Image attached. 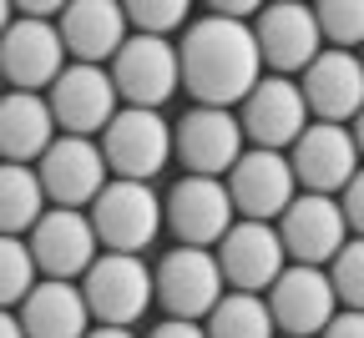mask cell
<instances>
[{
    "label": "cell",
    "instance_id": "18",
    "mask_svg": "<svg viewBox=\"0 0 364 338\" xmlns=\"http://www.w3.org/2000/svg\"><path fill=\"white\" fill-rule=\"evenodd\" d=\"M284 157L294 167L299 192H318V197H339L349 187V177L359 172V152L349 141V126H329V121H309Z\"/></svg>",
    "mask_w": 364,
    "mask_h": 338
},
{
    "label": "cell",
    "instance_id": "4",
    "mask_svg": "<svg viewBox=\"0 0 364 338\" xmlns=\"http://www.w3.org/2000/svg\"><path fill=\"white\" fill-rule=\"evenodd\" d=\"M76 288L91 323L102 328H136L152 308V268L127 253H97V263L81 273Z\"/></svg>",
    "mask_w": 364,
    "mask_h": 338
},
{
    "label": "cell",
    "instance_id": "17",
    "mask_svg": "<svg viewBox=\"0 0 364 338\" xmlns=\"http://www.w3.org/2000/svg\"><path fill=\"white\" fill-rule=\"evenodd\" d=\"M213 258H218L228 293H253V298H263L273 288V278L289 268V258L279 248V232L268 222H233L223 232V243L213 248Z\"/></svg>",
    "mask_w": 364,
    "mask_h": 338
},
{
    "label": "cell",
    "instance_id": "15",
    "mask_svg": "<svg viewBox=\"0 0 364 338\" xmlns=\"http://www.w3.org/2000/svg\"><path fill=\"white\" fill-rule=\"evenodd\" d=\"M61 71H66V51H61L56 21L16 16L6 26V36H0V81H6V91L46 96Z\"/></svg>",
    "mask_w": 364,
    "mask_h": 338
},
{
    "label": "cell",
    "instance_id": "10",
    "mask_svg": "<svg viewBox=\"0 0 364 338\" xmlns=\"http://www.w3.org/2000/svg\"><path fill=\"white\" fill-rule=\"evenodd\" d=\"M26 253L36 263V278L51 283H81V273L97 263V232H91L86 212L71 207H46L36 217V227L26 232Z\"/></svg>",
    "mask_w": 364,
    "mask_h": 338
},
{
    "label": "cell",
    "instance_id": "29",
    "mask_svg": "<svg viewBox=\"0 0 364 338\" xmlns=\"http://www.w3.org/2000/svg\"><path fill=\"white\" fill-rule=\"evenodd\" d=\"M122 16H127L132 36H157V40H172L188 26V6L182 0H132V6H122Z\"/></svg>",
    "mask_w": 364,
    "mask_h": 338
},
{
    "label": "cell",
    "instance_id": "5",
    "mask_svg": "<svg viewBox=\"0 0 364 338\" xmlns=\"http://www.w3.org/2000/svg\"><path fill=\"white\" fill-rule=\"evenodd\" d=\"M112 91L122 107L136 111H162L172 96L182 91L177 76V40H157V36H127L122 51L107 61Z\"/></svg>",
    "mask_w": 364,
    "mask_h": 338
},
{
    "label": "cell",
    "instance_id": "8",
    "mask_svg": "<svg viewBox=\"0 0 364 338\" xmlns=\"http://www.w3.org/2000/svg\"><path fill=\"white\" fill-rule=\"evenodd\" d=\"M238 131L248 147L258 152H289L299 131L309 126V107H304V96H299V81L289 76H258V86L238 102Z\"/></svg>",
    "mask_w": 364,
    "mask_h": 338
},
{
    "label": "cell",
    "instance_id": "35",
    "mask_svg": "<svg viewBox=\"0 0 364 338\" xmlns=\"http://www.w3.org/2000/svg\"><path fill=\"white\" fill-rule=\"evenodd\" d=\"M0 338H26V333H21V318L6 313V308H0Z\"/></svg>",
    "mask_w": 364,
    "mask_h": 338
},
{
    "label": "cell",
    "instance_id": "12",
    "mask_svg": "<svg viewBox=\"0 0 364 338\" xmlns=\"http://www.w3.org/2000/svg\"><path fill=\"white\" fill-rule=\"evenodd\" d=\"M46 111L56 121V136H102V126L122 111L107 66H76L66 61V71L46 91Z\"/></svg>",
    "mask_w": 364,
    "mask_h": 338
},
{
    "label": "cell",
    "instance_id": "37",
    "mask_svg": "<svg viewBox=\"0 0 364 338\" xmlns=\"http://www.w3.org/2000/svg\"><path fill=\"white\" fill-rule=\"evenodd\" d=\"M359 66H364V45H359Z\"/></svg>",
    "mask_w": 364,
    "mask_h": 338
},
{
    "label": "cell",
    "instance_id": "26",
    "mask_svg": "<svg viewBox=\"0 0 364 338\" xmlns=\"http://www.w3.org/2000/svg\"><path fill=\"white\" fill-rule=\"evenodd\" d=\"M314 26H318L324 51L359 56V45H364V0H324V6H314Z\"/></svg>",
    "mask_w": 364,
    "mask_h": 338
},
{
    "label": "cell",
    "instance_id": "7",
    "mask_svg": "<svg viewBox=\"0 0 364 338\" xmlns=\"http://www.w3.org/2000/svg\"><path fill=\"white\" fill-rule=\"evenodd\" d=\"M233 202L218 177H177L162 197V232L177 237V248H218L233 227Z\"/></svg>",
    "mask_w": 364,
    "mask_h": 338
},
{
    "label": "cell",
    "instance_id": "11",
    "mask_svg": "<svg viewBox=\"0 0 364 338\" xmlns=\"http://www.w3.org/2000/svg\"><path fill=\"white\" fill-rule=\"evenodd\" d=\"M243 152H248V141H243L233 111L193 107V111H182V121H172V157L182 162V177H218L223 182Z\"/></svg>",
    "mask_w": 364,
    "mask_h": 338
},
{
    "label": "cell",
    "instance_id": "6",
    "mask_svg": "<svg viewBox=\"0 0 364 338\" xmlns=\"http://www.w3.org/2000/svg\"><path fill=\"white\" fill-rule=\"evenodd\" d=\"M223 298V273H218V258L208 248H167L152 268V303L167 313V318H182V323H203Z\"/></svg>",
    "mask_w": 364,
    "mask_h": 338
},
{
    "label": "cell",
    "instance_id": "31",
    "mask_svg": "<svg viewBox=\"0 0 364 338\" xmlns=\"http://www.w3.org/2000/svg\"><path fill=\"white\" fill-rule=\"evenodd\" d=\"M318 338H364V313H349V308H339V313L329 318V328L318 333Z\"/></svg>",
    "mask_w": 364,
    "mask_h": 338
},
{
    "label": "cell",
    "instance_id": "27",
    "mask_svg": "<svg viewBox=\"0 0 364 338\" xmlns=\"http://www.w3.org/2000/svg\"><path fill=\"white\" fill-rule=\"evenodd\" d=\"M329 288H334V303L349 313H364V237H349V243L329 258L324 268Z\"/></svg>",
    "mask_w": 364,
    "mask_h": 338
},
{
    "label": "cell",
    "instance_id": "23",
    "mask_svg": "<svg viewBox=\"0 0 364 338\" xmlns=\"http://www.w3.org/2000/svg\"><path fill=\"white\" fill-rule=\"evenodd\" d=\"M16 318H21L26 338H86V328H91L81 288L76 283H51V278H41L31 288Z\"/></svg>",
    "mask_w": 364,
    "mask_h": 338
},
{
    "label": "cell",
    "instance_id": "3",
    "mask_svg": "<svg viewBox=\"0 0 364 338\" xmlns=\"http://www.w3.org/2000/svg\"><path fill=\"white\" fill-rule=\"evenodd\" d=\"M97 152H102L112 182H147L152 187V177H162L167 162H172V121L162 111L122 107L102 126Z\"/></svg>",
    "mask_w": 364,
    "mask_h": 338
},
{
    "label": "cell",
    "instance_id": "24",
    "mask_svg": "<svg viewBox=\"0 0 364 338\" xmlns=\"http://www.w3.org/2000/svg\"><path fill=\"white\" fill-rule=\"evenodd\" d=\"M41 212H46V192L36 182V167L0 162V237H26Z\"/></svg>",
    "mask_w": 364,
    "mask_h": 338
},
{
    "label": "cell",
    "instance_id": "14",
    "mask_svg": "<svg viewBox=\"0 0 364 338\" xmlns=\"http://www.w3.org/2000/svg\"><path fill=\"white\" fill-rule=\"evenodd\" d=\"M36 182L46 192V207L86 212L112 177H107V162H102L91 136H56L51 147H46V157L36 162Z\"/></svg>",
    "mask_w": 364,
    "mask_h": 338
},
{
    "label": "cell",
    "instance_id": "1",
    "mask_svg": "<svg viewBox=\"0 0 364 338\" xmlns=\"http://www.w3.org/2000/svg\"><path fill=\"white\" fill-rule=\"evenodd\" d=\"M177 76H182V91L193 96V107L233 111L263 76L253 26L223 21V16L193 21L177 40Z\"/></svg>",
    "mask_w": 364,
    "mask_h": 338
},
{
    "label": "cell",
    "instance_id": "20",
    "mask_svg": "<svg viewBox=\"0 0 364 338\" xmlns=\"http://www.w3.org/2000/svg\"><path fill=\"white\" fill-rule=\"evenodd\" d=\"M299 96L309 107V121H329V126H349L364 107V66L349 51H318L304 76H299Z\"/></svg>",
    "mask_w": 364,
    "mask_h": 338
},
{
    "label": "cell",
    "instance_id": "2",
    "mask_svg": "<svg viewBox=\"0 0 364 338\" xmlns=\"http://www.w3.org/2000/svg\"><path fill=\"white\" fill-rule=\"evenodd\" d=\"M86 222L97 232L102 253L142 258L162 237V197L147 182H107L97 192V202L86 207Z\"/></svg>",
    "mask_w": 364,
    "mask_h": 338
},
{
    "label": "cell",
    "instance_id": "34",
    "mask_svg": "<svg viewBox=\"0 0 364 338\" xmlns=\"http://www.w3.org/2000/svg\"><path fill=\"white\" fill-rule=\"evenodd\" d=\"M86 338H136V328H102V323H91Z\"/></svg>",
    "mask_w": 364,
    "mask_h": 338
},
{
    "label": "cell",
    "instance_id": "16",
    "mask_svg": "<svg viewBox=\"0 0 364 338\" xmlns=\"http://www.w3.org/2000/svg\"><path fill=\"white\" fill-rule=\"evenodd\" d=\"M279 232V248L289 263L299 268H329V258L349 243V227L334 197H318V192H299V197L284 207V217L273 222Z\"/></svg>",
    "mask_w": 364,
    "mask_h": 338
},
{
    "label": "cell",
    "instance_id": "19",
    "mask_svg": "<svg viewBox=\"0 0 364 338\" xmlns=\"http://www.w3.org/2000/svg\"><path fill=\"white\" fill-rule=\"evenodd\" d=\"M253 40H258V61H263V71H268V76H289V81H299L304 66H309L318 51H324L318 26H314V6H294V0L258 11Z\"/></svg>",
    "mask_w": 364,
    "mask_h": 338
},
{
    "label": "cell",
    "instance_id": "25",
    "mask_svg": "<svg viewBox=\"0 0 364 338\" xmlns=\"http://www.w3.org/2000/svg\"><path fill=\"white\" fill-rule=\"evenodd\" d=\"M203 333L208 338H279L263 298H253V293H223L218 308L203 318Z\"/></svg>",
    "mask_w": 364,
    "mask_h": 338
},
{
    "label": "cell",
    "instance_id": "36",
    "mask_svg": "<svg viewBox=\"0 0 364 338\" xmlns=\"http://www.w3.org/2000/svg\"><path fill=\"white\" fill-rule=\"evenodd\" d=\"M16 21V6H6V0H0V36H6V26Z\"/></svg>",
    "mask_w": 364,
    "mask_h": 338
},
{
    "label": "cell",
    "instance_id": "13",
    "mask_svg": "<svg viewBox=\"0 0 364 338\" xmlns=\"http://www.w3.org/2000/svg\"><path fill=\"white\" fill-rule=\"evenodd\" d=\"M263 308L279 338H318L329 328V318L339 313L324 268H299V263H289L273 278V288L263 293Z\"/></svg>",
    "mask_w": 364,
    "mask_h": 338
},
{
    "label": "cell",
    "instance_id": "28",
    "mask_svg": "<svg viewBox=\"0 0 364 338\" xmlns=\"http://www.w3.org/2000/svg\"><path fill=\"white\" fill-rule=\"evenodd\" d=\"M36 283L41 278H36V263L26 253V237H0V308L6 313L21 308Z\"/></svg>",
    "mask_w": 364,
    "mask_h": 338
},
{
    "label": "cell",
    "instance_id": "38",
    "mask_svg": "<svg viewBox=\"0 0 364 338\" xmlns=\"http://www.w3.org/2000/svg\"><path fill=\"white\" fill-rule=\"evenodd\" d=\"M0 96H6V81H0Z\"/></svg>",
    "mask_w": 364,
    "mask_h": 338
},
{
    "label": "cell",
    "instance_id": "30",
    "mask_svg": "<svg viewBox=\"0 0 364 338\" xmlns=\"http://www.w3.org/2000/svg\"><path fill=\"white\" fill-rule=\"evenodd\" d=\"M339 212H344V227H349V237H364V167L349 177V187L339 192Z\"/></svg>",
    "mask_w": 364,
    "mask_h": 338
},
{
    "label": "cell",
    "instance_id": "32",
    "mask_svg": "<svg viewBox=\"0 0 364 338\" xmlns=\"http://www.w3.org/2000/svg\"><path fill=\"white\" fill-rule=\"evenodd\" d=\"M147 338H208V333H203V323H182V318H162V323H152V328H147Z\"/></svg>",
    "mask_w": 364,
    "mask_h": 338
},
{
    "label": "cell",
    "instance_id": "33",
    "mask_svg": "<svg viewBox=\"0 0 364 338\" xmlns=\"http://www.w3.org/2000/svg\"><path fill=\"white\" fill-rule=\"evenodd\" d=\"M349 141H354V152H359V167H364V107H359V116L349 121Z\"/></svg>",
    "mask_w": 364,
    "mask_h": 338
},
{
    "label": "cell",
    "instance_id": "21",
    "mask_svg": "<svg viewBox=\"0 0 364 338\" xmlns=\"http://www.w3.org/2000/svg\"><path fill=\"white\" fill-rule=\"evenodd\" d=\"M56 36L76 66H107L132 31H127L122 6H112V0H71V6H61Z\"/></svg>",
    "mask_w": 364,
    "mask_h": 338
},
{
    "label": "cell",
    "instance_id": "22",
    "mask_svg": "<svg viewBox=\"0 0 364 338\" xmlns=\"http://www.w3.org/2000/svg\"><path fill=\"white\" fill-rule=\"evenodd\" d=\"M51 141H56V121L46 111V96H31V91L0 96V162L36 167Z\"/></svg>",
    "mask_w": 364,
    "mask_h": 338
},
{
    "label": "cell",
    "instance_id": "9",
    "mask_svg": "<svg viewBox=\"0 0 364 338\" xmlns=\"http://www.w3.org/2000/svg\"><path fill=\"white\" fill-rule=\"evenodd\" d=\"M223 187H228V202H233L238 222H268V227L279 222L284 207L299 197L289 157L284 152H258V147H248L233 162V172L223 177Z\"/></svg>",
    "mask_w": 364,
    "mask_h": 338
}]
</instances>
